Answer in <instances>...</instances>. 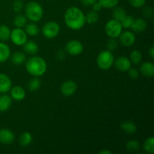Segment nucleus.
<instances>
[{
  "instance_id": "f257e3e1",
  "label": "nucleus",
  "mask_w": 154,
  "mask_h": 154,
  "mask_svg": "<svg viewBox=\"0 0 154 154\" xmlns=\"http://www.w3.org/2000/svg\"><path fill=\"white\" fill-rule=\"evenodd\" d=\"M65 22L67 26L73 30H79L85 24V15L82 11L77 7H71L65 14Z\"/></svg>"
},
{
  "instance_id": "f03ea898",
  "label": "nucleus",
  "mask_w": 154,
  "mask_h": 154,
  "mask_svg": "<svg viewBox=\"0 0 154 154\" xmlns=\"http://www.w3.org/2000/svg\"><path fill=\"white\" fill-rule=\"evenodd\" d=\"M47 63L43 58L39 57H33L29 59L26 63L27 72L35 77L42 76L47 71Z\"/></svg>"
},
{
  "instance_id": "7ed1b4c3",
  "label": "nucleus",
  "mask_w": 154,
  "mask_h": 154,
  "mask_svg": "<svg viewBox=\"0 0 154 154\" xmlns=\"http://www.w3.org/2000/svg\"><path fill=\"white\" fill-rule=\"evenodd\" d=\"M26 16L32 22H38L43 17V8L37 2H29L26 5Z\"/></svg>"
},
{
  "instance_id": "20e7f679",
  "label": "nucleus",
  "mask_w": 154,
  "mask_h": 154,
  "mask_svg": "<svg viewBox=\"0 0 154 154\" xmlns=\"http://www.w3.org/2000/svg\"><path fill=\"white\" fill-rule=\"evenodd\" d=\"M114 62V57L109 51H103L98 55L97 65L102 70L111 69Z\"/></svg>"
},
{
  "instance_id": "39448f33",
  "label": "nucleus",
  "mask_w": 154,
  "mask_h": 154,
  "mask_svg": "<svg viewBox=\"0 0 154 154\" xmlns=\"http://www.w3.org/2000/svg\"><path fill=\"white\" fill-rule=\"evenodd\" d=\"M122 29H123V27L120 22L114 19L109 20L105 25L106 34L111 38H116L119 37L121 34Z\"/></svg>"
},
{
  "instance_id": "423d86ee",
  "label": "nucleus",
  "mask_w": 154,
  "mask_h": 154,
  "mask_svg": "<svg viewBox=\"0 0 154 154\" xmlns=\"http://www.w3.org/2000/svg\"><path fill=\"white\" fill-rule=\"evenodd\" d=\"M60 25L54 21H50L45 23L42 28V33L48 38L57 37L60 32Z\"/></svg>"
},
{
  "instance_id": "0eeeda50",
  "label": "nucleus",
  "mask_w": 154,
  "mask_h": 154,
  "mask_svg": "<svg viewBox=\"0 0 154 154\" xmlns=\"http://www.w3.org/2000/svg\"><path fill=\"white\" fill-rule=\"evenodd\" d=\"M10 38L17 46H22L27 41V34L20 28H16L11 32Z\"/></svg>"
},
{
  "instance_id": "6e6552de",
  "label": "nucleus",
  "mask_w": 154,
  "mask_h": 154,
  "mask_svg": "<svg viewBox=\"0 0 154 154\" xmlns=\"http://www.w3.org/2000/svg\"><path fill=\"white\" fill-rule=\"evenodd\" d=\"M66 50L71 55H79L84 51V46L82 43L78 40H72L66 46Z\"/></svg>"
},
{
  "instance_id": "1a4fd4ad",
  "label": "nucleus",
  "mask_w": 154,
  "mask_h": 154,
  "mask_svg": "<svg viewBox=\"0 0 154 154\" xmlns=\"http://www.w3.org/2000/svg\"><path fill=\"white\" fill-rule=\"evenodd\" d=\"M77 88H78V86H77L76 83L75 81L69 80V81H66V82L62 84L60 90L64 96H70L75 94Z\"/></svg>"
},
{
  "instance_id": "9d476101",
  "label": "nucleus",
  "mask_w": 154,
  "mask_h": 154,
  "mask_svg": "<svg viewBox=\"0 0 154 154\" xmlns=\"http://www.w3.org/2000/svg\"><path fill=\"white\" fill-rule=\"evenodd\" d=\"M120 42L125 47H130L135 42V35L132 32L126 31L120 35Z\"/></svg>"
},
{
  "instance_id": "9b49d317",
  "label": "nucleus",
  "mask_w": 154,
  "mask_h": 154,
  "mask_svg": "<svg viewBox=\"0 0 154 154\" xmlns=\"http://www.w3.org/2000/svg\"><path fill=\"white\" fill-rule=\"evenodd\" d=\"M114 66L120 72H128L131 68V61L126 57H120L115 60Z\"/></svg>"
},
{
  "instance_id": "f8f14e48",
  "label": "nucleus",
  "mask_w": 154,
  "mask_h": 154,
  "mask_svg": "<svg viewBox=\"0 0 154 154\" xmlns=\"http://www.w3.org/2000/svg\"><path fill=\"white\" fill-rule=\"evenodd\" d=\"M14 134L8 129H0V143L3 144H10L14 141Z\"/></svg>"
},
{
  "instance_id": "ddd939ff",
  "label": "nucleus",
  "mask_w": 154,
  "mask_h": 154,
  "mask_svg": "<svg viewBox=\"0 0 154 154\" xmlns=\"http://www.w3.org/2000/svg\"><path fill=\"white\" fill-rule=\"evenodd\" d=\"M11 88V81L7 75L0 74V93H5Z\"/></svg>"
},
{
  "instance_id": "4468645a",
  "label": "nucleus",
  "mask_w": 154,
  "mask_h": 154,
  "mask_svg": "<svg viewBox=\"0 0 154 154\" xmlns=\"http://www.w3.org/2000/svg\"><path fill=\"white\" fill-rule=\"evenodd\" d=\"M11 96L12 99L16 101H21L25 98L26 91L23 87L16 86L13 88H11Z\"/></svg>"
},
{
  "instance_id": "2eb2a0df",
  "label": "nucleus",
  "mask_w": 154,
  "mask_h": 154,
  "mask_svg": "<svg viewBox=\"0 0 154 154\" xmlns=\"http://www.w3.org/2000/svg\"><path fill=\"white\" fill-rule=\"evenodd\" d=\"M141 73L147 78H151L154 74V65L150 62H146L141 65L140 68Z\"/></svg>"
},
{
  "instance_id": "dca6fc26",
  "label": "nucleus",
  "mask_w": 154,
  "mask_h": 154,
  "mask_svg": "<svg viewBox=\"0 0 154 154\" xmlns=\"http://www.w3.org/2000/svg\"><path fill=\"white\" fill-rule=\"evenodd\" d=\"M131 28L135 32H141L147 28V23L145 22L144 20L141 19V18H138V19L134 20L132 26H131Z\"/></svg>"
},
{
  "instance_id": "f3484780",
  "label": "nucleus",
  "mask_w": 154,
  "mask_h": 154,
  "mask_svg": "<svg viewBox=\"0 0 154 154\" xmlns=\"http://www.w3.org/2000/svg\"><path fill=\"white\" fill-rule=\"evenodd\" d=\"M12 100L11 97L5 94L0 96V111L4 112L8 111L11 106Z\"/></svg>"
},
{
  "instance_id": "a211bd4d",
  "label": "nucleus",
  "mask_w": 154,
  "mask_h": 154,
  "mask_svg": "<svg viewBox=\"0 0 154 154\" xmlns=\"http://www.w3.org/2000/svg\"><path fill=\"white\" fill-rule=\"evenodd\" d=\"M11 55V50L6 44L0 42V63L8 60Z\"/></svg>"
},
{
  "instance_id": "6ab92c4d",
  "label": "nucleus",
  "mask_w": 154,
  "mask_h": 154,
  "mask_svg": "<svg viewBox=\"0 0 154 154\" xmlns=\"http://www.w3.org/2000/svg\"><path fill=\"white\" fill-rule=\"evenodd\" d=\"M121 129L123 132L128 134H133L137 132V126L133 122L126 121L121 124Z\"/></svg>"
},
{
  "instance_id": "aec40b11",
  "label": "nucleus",
  "mask_w": 154,
  "mask_h": 154,
  "mask_svg": "<svg viewBox=\"0 0 154 154\" xmlns=\"http://www.w3.org/2000/svg\"><path fill=\"white\" fill-rule=\"evenodd\" d=\"M23 45L24 51H25V52L28 53V54H35L38 51V45L35 42H32V41H29V42L26 41Z\"/></svg>"
},
{
  "instance_id": "412c9836",
  "label": "nucleus",
  "mask_w": 154,
  "mask_h": 154,
  "mask_svg": "<svg viewBox=\"0 0 154 154\" xmlns=\"http://www.w3.org/2000/svg\"><path fill=\"white\" fill-rule=\"evenodd\" d=\"M26 60V56L23 53L20 52V51H17L15 52L14 54L12 55L11 57V61L15 65H19L23 64Z\"/></svg>"
},
{
  "instance_id": "4be33fe9",
  "label": "nucleus",
  "mask_w": 154,
  "mask_h": 154,
  "mask_svg": "<svg viewBox=\"0 0 154 154\" xmlns=\"http://www.w3.org/2000/svg\"><path fill=\"white\" fill-rule=\"evenodd\" d=\"M126 16V12L125 11V9L123 8L117 7L116 8H114V10L113 11V17H114V19L119 21V22H121Z\"/></svg>"
},
{
  "instance_id": "5701e85b",
  "label": "nucleus",
  "mask_w": 154,
  "mask_h": 154,
  "mask_svg": "<svg viewBox=\"0 0 154 154\" xmlns=\"http://www.w3.org/2000/svg\"><path fill=\"white\" fill-rule=\"evenodd\" d=\"M11 32V31L8 26H7L6 25L0 26V41L6 42V41L8 40L10 38Z\"/></svg>"
},
{
  "instance_id": "b1692460",
  "label": "nucleus",
  "mask_w": 154,
  "mask_h": 154,
  "mask_svg": "<svg viewBox=\"0 0 154 154\" xmlns=\"http://www.w3.org/2000/svg\"><path fill=\"white\" fill-rule=\"evenodd\" d=\"M25 32L28 35L30 36H36L39 33V28L35 23H31L26 26Z\"/></svg>"
},
{
  "instance_id": "393cba45",
  "label": "nucleus",
  "mask_w": 154,
  "mask_h": 154,
  "mask_svg": "<svg viewBox=\"0 0 154 154\" xmlns=\"http://www.w3.org/2000/svg\"><path fill=\"white\" fill-rule=\"evenodd\" d=\"M32 141V136L29 132H25L20 135L19 138V142L22 146H28Z\"/></svg>"
},
{
  "instance_id": "a878e982",
  "label": "nucleus",
  "mask_w": 154,
  "mask_h": 154,
  "mask_svg": "<svg viewBox=\"0 0 154 154\" xmlns=\"http://www.w3.org/2000/svg\"><path fill=\"white\" fill-rule=\"evenodd\" d=\"M98 20H99V14H98V12L95 11H90L87 14V15H85V21L88 23H96Z\"/></svg>"
},
{
  "instance_id": "bb28decb",
  "label": "nucleus",
  "mask_w": 154,
  "mask_h": 154,
  "mask_svg": "<svg viewBox=\"0 0 154 154\" xmlns=\"http://www.w3.org/2000/svg\"><path fill=\"white\" fill-rule=\"evenodd\" d=\"M130 60L133 64H139L142 60V54L139 51L135 50L130 54Z\"/></svg>"
},
{
  "instance_id": "cd10ccee",
  "label": "nucleus",
  "mask_w": 154,
  "mask_h": 154,
  "mask_svg": "<svg viewBox=\"0 0 154 154\" xmlns=\"http://www.w3.org/2000/svg\"><path fill=\"white\" fill-rule=\"evenodd\" d=\"M26 17L21 14H19L17 15V16L15 17L14 20V24L17 28H22V27L25 26L26 24Z\"/></svg>"
},
{
  "instance_id": "c85d7f7f",
  "label": "nucleus",
  "mask_w": 154,
  "mask_h": 154,
  "mask_svg": "<svg viewBox=\"0 0 154 154\" xmlns=\"http://www.w3.org/2000/svg\"><path fill=\"white\" fill-rule=\"evenodd\" d=\"M144 148L147 153L153 154L154 153V139L153 137L147 138L144 144Z\"/></svg>"
},
{
  "instance_id": "c756f323",
  "label": "nucleus",
  "mask_w": 154,
  "mask_h": 154,
  "mask_svg": "<svg viewBox=\"0 0 154 154\" xmlns=\"http://www.w3.org/2000/svg\"><path fill=\"white\" fill-rule=\"evenodd\" d=\"M126 147L128 151L129 152H136L139 150L140 144L139 143L135 140H131L129 141L126 144Z\"/></svg>"
},
{
  "instance_id": "7c9ffc66",
  "label": "nucleus",
  "mask_w": 154,
  "mask_h": 154,
  "mask_svg": "<svg viewBox=\"0 0 154 154\" xmlns=\"http://www.w3.org/2000/svg\"><path fill=\"white\" fill-rule=\"evenodd\" d=\"M99 2L102 8H112L117 5L119 0H99Z\"/></svg>"
},
{
  "instance_id": "2f4dec72",
  "label": "nucleus",
  "mask_w": 154,
  "mask_h": 154,
  "mask_svg": "<svg viewBox=\"0 0 154 154\" xmlns=\"http://www.w3.org/2000/svg\"><path fill=\"white\" fill-rule=\"evenodd\" d=\"M41 86V81L37 78H34L29 81L28 84L29 90L31 91H35L38 90V88Z\"/></svg>"
},
{
  "instance_id": "473e14b6",
  "label": "nucleus",
  "mask_w": 154,
  "mask_h": 154,
  "mask_svg": "<svg viewBox=\"0 0 154 154\" xmlns=\"http://www.w3.org/2000/svg\"><path fill=\"white\" fill-rule=\"evenodd\" d=\"M133 20L134 18L132 17V16H130V15H126L124 17V19L120 22V23H121L123 28L129 29V27H131V26H132Z\"/></svg>"
},
{
  "instance_id": "72a5a7b5",
  "label": "nucleus",
  "mask_w": 154,
  "mask_h": 154,
  "mask_svg": "<svg viewBox=\"0 0 154 154\" xmlns=\"http://www.w3.org/2000/svg\"><path fill=\"white\" fill-rule=\"evenodd\" d=\"M129 1L131 5L133 6L134 8H139L144 6L146 2V0H129Z\"/></svg>"
},
{
  "instance_id": "f704fd0d",
  "label": "nucleus",
  "mask_w": 154,
  "mask_h": 154,
  "mask_svg": "<svg viewBox=\"0 0 154 154\" xmlns=\"http://www.w3.org/2000/svg\"><path fill=\"white\" fill-rule=\"evenodd\" d=\"M107 48H108V51H114V50L117 49V42H116L114 38L110 39L108 42V43H107Z\"/></svg>"
},
{
  "instance_id": "c9c22d12",
  "label": "nucleus",
  "mask_w": 154,
  "mask_h": 154,
  "mask_svg": "<svg viewBox=\"0 0 154 154\" xmlns=\"http://www.w3.org/2000/svg\"><path fill=\"white\" fill-rule=\"evenodd\" d=\"M23 5L22 1H20V0H17V1H15L13 5V8L14 12H17V13L20 12L23 8Z\"/></svg>"
},
{
  "instance_id": "e433bc0d",
  "label": "nucleus",
  "mask_w": 154,
  "mask_h": 154,
  "mask_svg": "<svg viewBox=\"0 0 154 154\" xmlns=\"http://www.w3.org/2000/svg\"><path fill=\"white\" fill-rule=\"evenodd\" d=\"M128 73H129V77H130L131 78H132V79H137V78H138V77H139V72H138V71L135 69H131L130 68V69L128 70Z\"/></svg>"
},
{
  "instance_id": "4c0bfd02",
  "label": "nucleus",
  "mask_w": 154,
  "mask_h": 154,
  "mask_svg": "<svg viewBox=\"0 0 154 154\" xmlns=\"http://www.w3.org/2000/svg\"><path fill=\"white\" fill-rule=\"evenodd\" d=\"M143 14L147 18H151L153 15V9L150 7H146L143 9Z\"/></svg>"
},
{
  "instance_id": "58836bf2",
  "label": "nucleus",
  "mask_w": 154,
  "mask_h": 154,
  "mask_svg": "<svg viewBox=\"0 0 154 154\" xmlns=\"http://www.w3.org/2000/svg\"><path fill=\"white\" fill-rule=\"evenodd\" d=\"M81 2L84 6H87V7H88V6L93 5L95 2H97V0H81Z\"/></svg>"
},
{
  "instance_id": "ea45409f",
  "label": "nucleus",
  "mask_w": 154,
  "mask_h": 154,
  "mask_svg": "<svg viewBox=\"0 0 154 154\" xmlns=\"http://www.w3.org/2000/svg\"><path fill=\"white\" fill-rule=\"evenodd\" d=\"M92 7H93V10L95 11H96V12L102 10V5H101L100 3H99V2H95L94 4L92 5Z\"/></svg>"
},
{
  "instance_id": "a19ab883",
  "label": "nucleus",
  "mask_w": 154,
  "mask_h": 154,
  "mask_svg": "<svg viewBox=\"0 0 154 154\" xmlns=\"http://www.w3.org/2000/svg\"><path fill=\"white\" fill-rule=\"evenodd\" d=\"M149 54H150V58H151L152 60H153L154 59V48L153 46L150 48V51H149Z\"/></svg>"
},
{
  "instance_id": "79ce46f5",
  "label": "nucleus",
  "mask_w": 154,
  "mask_h": 154,
  "mask_svg": "<svg viewBox=\"0 0 154 154\" xmlns=\"http://www.w3.org/2000/svg\"><path fill=\"white\" fill-rule=\"evenodd\" d=\"M99 153L100 154H111V151H110V150H102V151L99 152Z\"/></svg>"
}]
</instances>
